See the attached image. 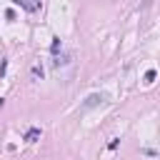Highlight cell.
Segmentation results:
<instances>
[{
  "instance_id": "obj_1",
  "label": "cell",
  "mask_w": 160,
  "mask_h": 160,
  "mask_svg": "<svg viewBox=\"0 0 160 160\" xmlns=\"http://www.w3.org/2000/svg\"><path fill=\"white\" fill-rule=\"evenodd\" d=\"M40 135H42V130H40V128H30V130L22 135V140H25V142H38V140H40Z\"/></svg>"
},
{
  "instance_id": "obj_2",
  "label": "cell",
  "mask_w": 160,
  "mask_h": 160,
  "mask_svg": "<svg viewBox=\"0 0 160 160\" xmlns=\"http://www.w3.org/2000/svg\"><path fill=\"white\" fill-rule=\"evenodd\" d=\"M105 100V95H98V92H92V95H88L85 98V102H82V108H95L98 102H102Z\"/></svg>"
},
{
  "instance_id": "obj_3",
  "label": "cell",
  "mask_w": 160,
  "mask_h": 160,
  "mask_svg": "<svg viewBox=\"0 0 160 160\" xmlns=\"http://www.w3.org/2000/svg\"><path fill=\"white\" fill-rule=\"evenodd\" d=\"M60 48H62V42H60V38H52V45H50V52L58 58V52H60Z\"/></svg>"
},
{
  "instance_id": "obj_4",
  "label": "cell",
  "mask_w": 160,
  "mask_h": 160,
  "mask_svg": "<svg viewBox=\"0 0 160 160\" xmlns=\"http://www.w3.org/2000/svg\"><path fill=\"white\" fill-rule=\"evenodd\" d=\"M30 72H32V78H35V80H38V78H42V68H40V65H32V70H30Z\"/></svg>"
},
{
  "instance_id": "obj_5",
  "label": "cell",
  "mask_w": 160,
  "mask_h": 160,
  "mask_svg": "<svg viewBox=\"0 0 160 160\" xmlns=\"http://www.w3.org/2000/svg\"><path fill=\"white\" fill-rule=\"evenodd\" d=\"M155 75H158L155 70H148V72H145V82H152V80H155Z\"/></svg>"
},
{
  "instance_id": "obj_6",
  "label": "cell",
  "mask_w": 160,
  "mask_h": 160,
  "mask_svg": "<svg viewBox=\"0 0 160 160\" xmlns=\"http://www.w3.org/2000/svg\"><path fill=\"white\" fill-rule=\"evenodd\" d=\"M118 142H120V140H118V138H112V140L108 142V148H110V150H115V148H118Z\"/></svg>"
},
{
  "instance_id": "obj_7",
  "label": "cell",
  "mask_w": 160,
  "mask_h": 160,
  "mask_svg": "<svg viewBox=\"0 0 160 160\" xmlns=\"http://www.w3.org/2000/svg\"><path fill=\"white\" fill-rule=\"evenodd\" d=\"M5 70H8V60H2V62H0V75H5Z\"/></svg>"
},
{
  "instance_id": "obj_8",
  "label": "cell",
  "mask_w": 160,
  "mask_h": 160,
  "mask_svg": "<svg viewBox=\"0 0 160 160\" xmlns=\"http://www.w3.org/2000/svg\"><path fill=\"white\" fill-rule=\"evenodd\" d=\"M2 102H5V100H2V98H0V108H2Z\"/></svg>"
}]
</instances>
